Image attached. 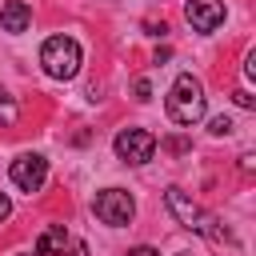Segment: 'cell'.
<instances>
[{
    "instance_id": "obj_18",
    "label": "cell",
    "mask_w": 256,
    "mask_h": 256,
    "mask_svg": "<svg viewBox=\"0 0 256 256\" xmlns=\"http://www.w3.org/2000/svg\"><path fill=\"white\" fill-rule=\"evenodd\" d=\"M16 256H36V252H16Z\"/></svg>"
},
{
    "instance_id": "obj_5",
    "label": "cell",
    "mask_w": 256,
    "mask_h": 256,
    "mask_svg": "<svg viewBox=\"0 0 256 256\" xmlns=\"http://www.w3.org/2000/svg\"><path fill=\"white\" fill-rule=\"evenodd\" d=\"M112 148H116V156L124 160V164H148L152 160V152H156V136L148 132V128H120L116 132V140H112Z\"/></svg>"
},
{
    "instance_id": "obj_2",
    "label": "cell",
    "mask_w": 256,
    "mask_h": 256,
    "mask_svg": "<svg viewBox=\"0 0 256 256\" xmlns=\"http://www.w3.org/2000/svg\"><path fill=\"white\" fill-rule=\"evenodd\" d=\"M164 204H168V212L176 216V224H184V228H192V232H200V236H208V240H216V244H220V240H228V232L220 228V220H216L212 212H204V208H200L184 188H176V184H172V188L164 192Z\"/></svg>"
},
{
    "instance_id": "obj_14",
    "label": "cell",
    "mask_w": 256,
    "mask_h": 256,
    "mask_svg": "<svg viewBox=\"0 0 256 256\" xmlns=\"http://www.w3.org/2000/svg\"><path fill=\"white\" fill-rule=\"evenodd\" d=\"M128 256H160L152 244H136V248H128Z\"/></svg>"
},
{
    "instance_id": "obj_12",
    "label": "cell",
    "mask_w": 256,
    "mask_h": 256,
    "mask_svg": "<svg viewBox=\"0 0 256 256\" xmlns=\"http://www.w3.org/2000/svg\"><path fill=\"white\" fill-rule=\"evenodd\" d=\"M232 100H236V108H252V104H256L248 88H236V92H232Z\"/></svg>"
},
{
    "instance_id": "obj_16",
    "label": "cell",
    "mask_w": 256,
    "mask_h": 256,
    "mask_svg": "<svg viewBox=\"0 0 256 256\" xmlns=\"http://www.w3.org/2000/svg\"><path fill=\"white\" fill-rule=\"evenodd\" d=\"M64 256H88V248H84V240H72V244H68V252H64Z\"/></svg>"
},
{
    "instance_id": "obj_11",
    "label": "cell",
    "mask_w": 256,
    "mask_h": 256,
    "mask_svg": "<svg viewBox=\"0 0 256 256\" xmlns=\"http://www.w3.org/2000/svg\"><path fill=\"white\" fill-rule=\"evenodd\" d=\"M208 132H212V136H228V132H232V120H228V116H216V120L208 124Z\"/></svg>"
},
{
    "instance_id": "obj_15",
    "label": "cell",
    "mask_w": 256,
    "mask_h": 256,
    "mask_svg": "<svg viewBox=\"0 0 256 256\" xmlns=\"http://www.w3.org/2000/svg\"><path fill=\"white\" fill-rule=\"evenodd\" d=\"M244 76H248V80L256 76V52H248V56H244Z\"/></svg>"
},
{
    "instance_id": "obj_6",
    "label": "cell",
    "mask_w": 256,
    "mask_h": 256,
    "mask_svg": "<svg viewBox=\"0 0 256 256\" xmlns=\"http://www.w3.org/2000/svg\"><path fill=\"white\" fill-rule=\"evenodd\" d=\"M8 176H12V184L20 192H40L44 180H48V160L40 152H20L12 160V168H8Z\"/></svg>"
},
{
    "instance_id": "obj_13",
    "label": "cell",
    "mask_w": 256,
    "mask_h": 256,
    "mask_svg": "<svg viewBox=\"0 0 256 256\" xmlns=\"http://www.w3.org/2000/svg\"><path fill=\"white\" fill-rule=\"evenodd\" d=\"M136 100H152V84L148 80H136Z\"/></svg>"
},
{
    "instance_id": "obj_19",
    "label": "cell",
    "mask_w": 256,
    "mask_h": 256,
    "mask_svg": "<svg viewBox=\"0 0 256 256\" xmlns=\"http://www.w3.org/2000/svg\"><path fill=\"white\" fill-rule=\"evenodd\" d=\"M176 256H192V252H176Z\"/></svg>"
},
{
    "instance_id": "obj_17",
    "label": "cell",
    "mask_w": 256,
    "mask_h": 256,
    "mask_svg": "<svg viewBox=\"0 0 256 256\" xmlns=\"http://www.w3.org/2000/svg\"><path fill=\"white\" fill-rule=\"evenodd\" d=\"M8 216H12V200H8V196H4V192H0V224H4V220H8Z\"/></svg>"
},
{
    "instance_id": "obj_8",
    "label": "cell",
    "mask_w": 256,
    "mask_h": 256,
    "mask_svg": "<svg viewBox=\"0 0 256 256\" xmlns=\"http://www.w3.org/2000/svg\"><path fill=\"white\" fill-rule=\"evenodd\" d=\"M28 24H32V8L24 0H4L0 4V32L20 36V32H28Z\"/></svg>"
},
{
    "instance_id": "obj_1",
    "label": "cell",
    "mask_w": 256,
    "mask_h": 256,
    "mask_svg": "<svg viewBox=\"0 0 256 256\" xmlns=\"http://www.w3.org/2000/svg\"><path fill=\"white\" fill-rule=\"evenodd\" d=\"M164 112H168V120H172V124H180V128L200 124V120H204V112H208L204 84H200L192 72H180V76L172 80L168 96H164Z\"/></svg>"
},
{
    "instance_id": "obj_4",
    "label": "cell",
    "mask_w": 256,
    "mask_h": 256,
    "mask_svg": "<svg viewBox=\"0 0 256 256\" xmlns=\"http://www.w3.org/2000/svg\"><path fill=\"white\" fill-rule=\"evenodd\" d=\"M92 212L100 216V224L124 228V224H132V216H136V200H132L124 188H100L96 200H92Z\"/></svg>"
},
{
    "instance_id": "obj_7",
    "label": "cell",
    "mask_w": 256,
    "mask_h": 256,
    "mask_svg": "<svg viewBox=\"0 0 256 256\" xmlns=\"http://www.w3.org/2000/svg\"><path fill=\"white\" fill-rule=\"evenodd\" d=\"M224 16H228V8H224V0H188L184 4V20L196 28V32H216L220 24H224Z\"/></svg>"
},
{
    "instance_id": "obj_9",
    "label": "cell",
    "mask_w": 256,
    "mask_h": 256,
    "mask_svg": "<svg viewBox=\"0 0 256 256\" xmlns=\"http://www.w3.org/2000/svg\"><path fill=\"white\" fill-rule=\"evenodd\" d=\"M68 244H72V236H68V228L64 224H52V228H44L40 236H36V256H64L68 252Z\"/></svg>"
},
{
    "instance_id": "obj_3",
    "label": "cell",
    "mask_w": 256,
    "mask_h": 256,
    "mask_svg": "<svg viewBox=\"0 0 256 256\" xmlns=\"http://www.w3.org/2000/svg\"><path fill=\"white\" fill-rule=\"evenodd\" d=\"M84 64V52L72 36H48L40 44V68L52 76V80H72Z\"/></svg>"
},
{
    "instance_id": "obj_10",
    "label": "cell",
    "mask_w": 256,
    "mask_h": 256,
    "mask_svg": "<svg viewBox=\"0 0 256 256\" xmlns=\"http://www.w3.org/2000/svg\"><path fill=\"white\" fill-rule=\"evenodd\" d=\"M16 116H20V112H16V100L0 88V124H16Z\"/></svg>"
}]
</instances>
